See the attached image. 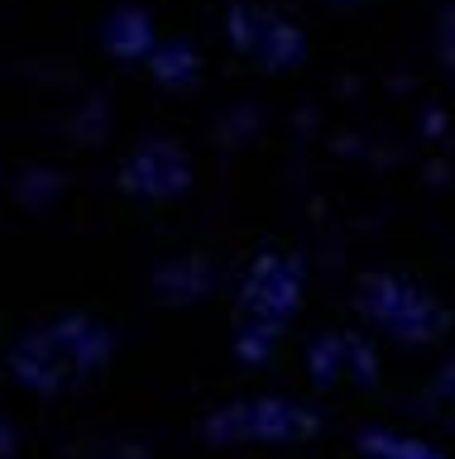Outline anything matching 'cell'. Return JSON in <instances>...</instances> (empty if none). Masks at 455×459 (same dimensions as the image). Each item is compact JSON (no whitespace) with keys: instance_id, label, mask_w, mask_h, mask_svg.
I'll use <instances>...</instances> for the list:
<instances>
[{"instance_id":"1","label":"cell","mask_w":455,"mask_h":459,"mask_svg":"<svg viewBox=\"0 0 455 459\" xmlns=\"http://www.w3.org/2000/svg\"><path fill=\"white\" fill-rule=\"evenodd\" d=\"M110 359V335L96 321H63L53 330H39L10 354V373L34 387V393H63L96 378Z\"/></svg>"},{"instance_id":"3","label":"cell","mask_w":455,"mask_h":459,"mask_svg":"<svg viewBox=\"0 0 455 459\" xmlns=\"http://www.w3.org/2000/svg\"><path fill=\"white\" fill-rule=\"evenodd\" d=\"M321 411L297 397H235L206 416L211 445H307L321 436Z\"/></svg>"},{"instance_id":"7","label":"cell","mask_w":455,"mask_h":459,"mask_svg":"<svg viewBox=\"0 0 455 459\" xmlns=\"http://www.w3.org/2000/svg\"><path fill=\"white\" fill-rule=\"evenodd\" d=\"M426 397H432V416L446 426V436H455V364L426 387Z\"/></svg>"},{"instance_id":"8","label":"cell","mask_w":455,"mask_h":459,"mask_svg":"<svg viewBox=\"0 0 455 459\" xmlns=\"http://www.w3.org/2000/svg\"><path fill=\"white\" fill-rule=\"evenodd\" d=\"M10 450V436H5V421H0V455Z\"/></svg>"},{"instance_id":"4","label":"cell","mask_w":455,"mask_h":459,"mask_svg":"<svg viewBox=\"0 0 455 459\" xmlns=\"http://www.w3.org/2000/svg\"><path fill=\"white\" fill-rule=\"evenodd\" d=\"M360 311L374 321L383 335L403 340V344H432L446 335L451 311L432 301L417 282L389 278V273H369L360 278Z\"/></svg>"},{"instance_id":"2","label":"cell","mask_w":455,"mask_h":459,"mask_svg":"<svg viewBox=\"0 0 455 459\" xmlns=\"http://www.w3.org/2000/svg\"><path fill=\"white\" fill-rule=\"evenodd\" d=\"M297 301H302V273L293 258L264 254L249 268V282L240 292V354L249 364H268L278 335L288 330Z\"/></svg>"},{"instance_id":"6","label":"cell","mask_w":455,"mask_h":459,"mask_svg":"<svg viewBox=\"0 0 455 459\" xmlns=\"http://www.w3.org/2000/svg\"><path fill=\"white\" fill-rule=\"evenodd\" d=\"M354 445L369 459H446L436 445H426L417 436H398V430H360Z\"/></svg>"},{"instance_id":"5","label":"cell","mask_w":455,"mask_h":459,"mask_svg":"<svg viewBox=\"0 0 455 459\" xmlns=\"http://www.w3.org/2000/svg\"><path fill=\"white\" fill-rule=\"evenodd\" d=\"M307 368L317 387H379V359L354 330H331L307 350Z\"/></svg>"}]
</instances>
